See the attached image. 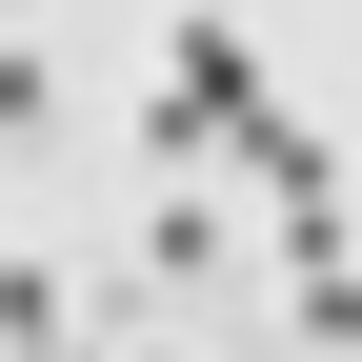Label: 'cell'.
<instances>
[{
  "label": "cell",
  "instance_id": "6da1fadb",
  "mask_svg": "<svg viewBox=\"0 0 362 362\" xmlns=\"http://www.w3.org/2000/svg\"><path fill=\"white\" fill-rule=\"evenodd\" d=\"M221 161L262 181V221H282V262H342V161L302 141V101H262V121H242V141H221Z\"/></svg>",
  "mask_w": 362,
  "mask_h": 362
},
{
  "label": "cell",
  "instance_id": "7a4b0ae2",
  "mask_svg": "<svg viewBox=\"0 0 362 362\" xmlns=\"http://www.w3.org/2000/svg\"><path fill=\"white\" fill-rule=\"evenodd\" d=\"M40 342H81V282H61V262H21V242H0V362H40Z\"/></svg>",
  "mask_w": 362,
  "mask_h": 362
},
{
  "label": "cell",
  "instance_id": "3957f363",
  "mask_svg": "<svg viewBox=\"0 0 362 362\" xmlns=\"http://www.w3.org/2000/svg\"><path fill=\"white\" fill-rule=\"evenodd\" d=\"M282 322L322 342V362H362V262H282Z\"/></svg>",
  "mask_w": 362,
  "mask_h": 362
},
{
  "label": "cell",
  "instance_id": "277c9868",
  "mask_svg": "<svg viewBox=\"0 0 362 362\" xmlns=\"http://www.w3.org/2000/svg\"><path fill=\"white\" fill-rule=\"evenodd\" d=\"M61 121V81H40V40H0V141H40Z\"/></svg>",
  "mask_w": 362,
  "mask_h": 362
},
{
  "label": "cell",
  "instance_id": "5b68a950",
  "mask_svg": "<svg viewBox=\"0 0 362 362\" xmlns=\"http://www.w3.org/2000/svg\"><path fill=\"white\" fill-rule=\"evenodd\" d=\"M0 21H21V0H0Z\"/></svg>",
  "mask_w": 362,
  "mask_h": 362
}]
</instances>
